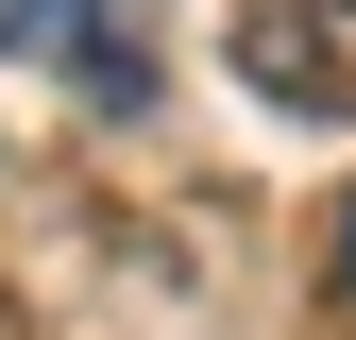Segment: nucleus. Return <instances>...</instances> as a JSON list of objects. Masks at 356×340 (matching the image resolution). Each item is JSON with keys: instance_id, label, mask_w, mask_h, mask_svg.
I'll return each instance as SVG.
<instances>
[{"instance_id": "nucleus-1", "label": "nucleus", "mask_w": 356, "mask_h": 340, "mask_svg": "<svg viewBox=\"0 0 356 340\" xmlns=\"http://www.w3.org/2000/svg\"><path fill=\"white\" fill-rule=\"evenodd\" d=\"M0 52L68 68L85 102H119V119H136V102H153V0H0Z\"/></svg>"}, {"instance_id": "nucleus-2", "label": "nucleus", "mask_w": 356, "mask_h": 340, "mask_svg": "<svg viewBox=\"0 0 356 340\" xmlns=\"http://www.w3.org/2000/svg\"><path fill=\"white\" fill-rule=\"evenodd\" d=\"M339 307H356V204H339Z\"/></svg>"}, {"instance_id": "nucleus-3", "label": "nucleus", "mask_w": 356, "mask_h": 340, "mask_svg": "<svg viewBox=\"0 0 356 340\" xmlns=\"http://www.w3.org/2000/svg\"><path fill=\"white\" fill-rule=\"evenodd\" d=\"M339 17H356V0H339Z\"/></svg>"}]
</instances>
